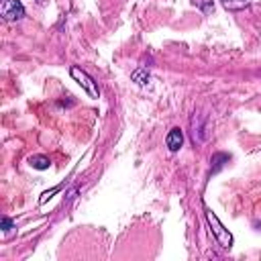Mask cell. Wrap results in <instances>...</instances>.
Masks as SVG:
<instances>
[{"label": "cell", "instance_id": "cell-1", "mask_svg": "<svg viewBox=\"0 0 261 261\" xmlns=\"http://www.w3.org/2000/svg\"><path fill=\"white\" fill-rule=\"evenodd\" d=\"M206 220H208V224H210V228H212V234H214V239L218 241V245L224 247V249H230V247H232V237H230V232L220 224V220L216 218V214H214L210 208H206Z\"/></svg>", "mask_w": 261, "mask_h": 261}, {"label": "cell", "instance_id": "cell-2", "mask_svg": "<svg viewBox=\"0 0 261 261\" xmlns=\"http://www.w3.org/2000/svg\"><path fill=\"white\" fill-rule=\"evenodd\" d=\"M69 73H71V77L88 92L90 98H100V90H98L96 82L92 80V75H88V73H86L82 67H77V65H71V67H69Z\"/></svg>", "mask_w": 261, "mask_h": 261}, {"label": "cell", "instance_id": "cell-3", "mask_svg": "<svg viewBox=\"0 0 261 261\" xmlns=\"http://www.w3.org/2000/svg\"><path fill=\"white\" fill-rule=\"evenodd\" d=\"M0 14L6 22L20 20L24 16V6L18 0H0Z\"/></svg>", "mask_w": 261, "mask_h": 261}, {"label": "cell", "instance_id": "cell-4", "mask_svg": "<svg viewBox=\"0 0 261 261\" xmlns=\"http://www.w3.org/2000/svg\"><path fill=\"white\" fill-rule=\"evenodd\" d=\"M165 145H167V149H169L171 153H175V151L181 149V145H184V133H181L179 126H173V128L167 133V137H165Z\"/></svg>", "mask_w": 261, "mask_h": 261}, {"label": "cell", "instance_id": "cell-5", "mask_svg": "<svg viewBox=\"0 0 261 261\" xmlns=\"http://www.w3.org/2000/svg\"><path fill=\"white\" fill-rule=\"evenodd\" d=\"M29 163H31V167H35V169H49V165H51L49 157H45V155H33V157L29 159Z\"/></svg>", "mask_w": 261, "mask_h": 261}, {"label": "cell", "instance_id": "cell-6", "mask_svg": "<svg viewBox=\"0 0 261 261\" xmlns=\"http://www.w3.org/2000/svg\"><path fill=\"white\" fill-rule=\"evenodd\" d=\"M192 4H194L196 8H200L206 16H210V14L214 12V4H212V0H192Z\"/></svg>", "mask_w": 261, "mask_h": 261}, {"label": "cell", "instance_id": "cell-7", "mask_svg": "<svg viewBox=\"0 0 261 261\" xmlns=\"http://www.w3.org/2000/svg\"><path fill=\"white\" fill-rule=\"evenodd\" d=\"M133 82H137L139 86H147V84H149V71H147L145 67L137 69V71L133 73Z\"/></svg>", "mask_w": 261, "mask_h": 261}, {"label": "cell", "instance_id": "cell-8", "mask_svg": "<svg viewBox=\"0 0 261 261\" xmlns=\"http://www.w3.org/2000/svg\"><path fill=\"white\" fill-rule=\"evenodd\" d=\"M220 4L226 10H241V8L247 6V0H220Z\"/></svg>", "mask_w": 261, "mask_h": 261}, {"label": "cell", "instance_id": "cell-9", "mask_svg": "<svg viewBox=\"0 0 261 261\" xmlns=\"http://www.w3.org/2000/svg\"><path fill=\"white\" fill-rule=\"evenodd\" d=\"M2 228H4V230H10V228H12V220L4 216V218H2Z\"/></svg>", "mask_w": 261, "mask_h": 261}, {"label": "cell", "instance_id": "cell-10", "mask_svg": "<svg viewBox=\"0 0 261 261\" xmlns=\"http://www.w3.org/2000/svg\"><path fill=\"white\" fill-rule=\"evenodd\" d=\"M39 2H45V0H39Z\"/></svg>", "mask_w": 261, "mask_h": 261}]
</instances>
